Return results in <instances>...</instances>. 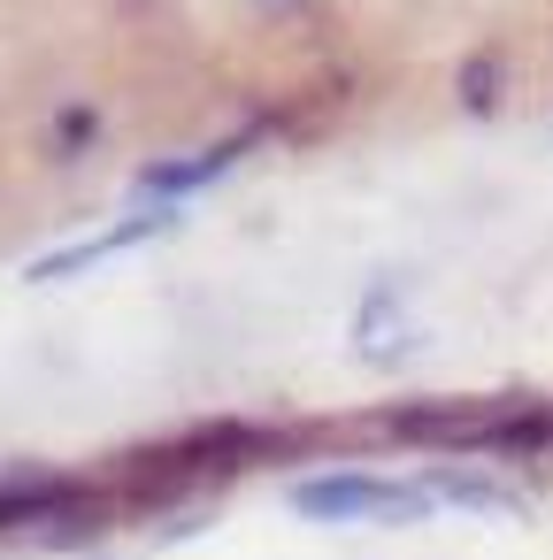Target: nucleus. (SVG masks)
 <instances>
[{"label":"nucleus","instance_id":"f257e3e1","mask_svg":"<svg viewBox=\"0 0 553 560\" xmlns=\"http://www.w3.org/2000/svg\"><path fill=\"white\" fill-rule=\"evenodd\" d=\"M430 499L423 491H384V483H369V476H323V483H300V514H315V522H415Z\"/></svg>","mask_w":553,"mask_h":560},{"label":"nucleus","instance_id":"20e7f679","mask_svg":"<svg viewBox=\"0 0 553 560\" xmlns=\"http://www.w3.org/2000/svg\"><path fill=\"white\" fill-rule=\"evenodd\" d=\"M461 85H469V108H492V62H469Z\"/></svg>","mask_w":553,"mask_h":560},{"label":"nucleus","instance_id":"f03ea898","mask_svg":"<svg viewBox=\"0 0 553 560\" xmlns=\"http://www.w3.org/2000/svg\"><path fill=\"white\" fill-rule=\"evenodd\" d=\"M147 231H162V215H139V223H124V231H108V238H85V246H62V254H47V261H32V284H55V277H70V269H93V261H108V254H124L131 238H147Z\"/></svg>","mask_w":553,"mask_h":560},{"label":"nucleus","instance_id":"7ed1b4c3","mask_svg":"<svg viewBox=\"0 0 553 560\" xmlns=\"http://www.w3.org/2000/svg\"><path fill=\"white\" fill-rule=\"evenodd\" d=\"M231 154H239V139H231V147H208V154H193V162H177V170H147L139 192H193V185H208Z\"/></svg>","mask_w":553,"mask_h":560}]
</instances>
